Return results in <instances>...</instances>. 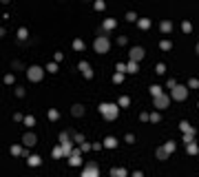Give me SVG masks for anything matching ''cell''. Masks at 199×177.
<instances>
[{
    "mask_svg": "<svg viewBox=\"0 0 199 177\" xmlns=\"http://www.w3.org/2000/svg\"><path fill=\"white\" fill-rule=\"evenodd\" d=\"M71 113H73V115H75V117H80V115H84V106H80V104H75V106L71 108Z\"/></svg>",
    "mask_w": 199,
    "mask_h": 177,
    "instance_id": "obj_13",
    "label": "cell"
},
{
    "mask_svg": "<svg viewBox=\"0 0 199 177\" xmlns=\"http://www.w3.org/2000/svg\"><path fill=\"white\" fill-rule=\"evenodd\" d=\"M100 111H102V115H104V119H109V122H113V119L117 117V106H115V104H111V102L102 104V106H100Z\"/></svg>",
    "mask_w": 199,
    "mask_h": 177,
    "instance_id": "obj_1",
    "label": "cell"
},
{
    "mask_svg": "<svg viewBox=\"0 0 199 177\" xmlns=\"http://www.w3.org/2000/svg\"><path fill=\"white\" fill-rule=\"evenodd\" d=\"M126 71L128 73H137V60H130L128 66H126Z\"/></svg>",
    "mask_w": 199,
    "mask_h": 177,
    "instance_id": "obj_15",
    "label": "cell"
},
{
    "mask_svg": "<svg viewBox=\"0 0 199 177\" xmlns=\"http://www.w3.org/2000/svg\"><path fill=\"white\" fill-rule=\"evenodd\" d=\"M153 104H155V108H159V111H164V108H168L170 104V100H168V95H155V100H153Z\"/></svg>",
    "mask_w": 199,
    "mask_h": 177,
    "instance_id": "obj_4",
    "label": "cell"
},
{
    "mask_svg": "<svg viewBox=\"0 0 199 177\" xmlns=\"http://www.w3.org/2000/svg\"><path fill=\"white\" fill-rule=\"evenodd\" d=\"M170 29H173V25H170V22H162V31H164V33H170Z\"/></svg>",
    "mask_w": 199,
    "mask_h": 177,
    "instance_id": "obj_16",
    "label": "cell"
},
{
    "mask_svg": "<svg viewBox=\"0 0 199 177\" xmlns=\"http://www.w3.org/2000/svg\"><path fill=\"white\" fill-rule=\"evenodd\" d=\"M73 49H75V51H82V49H84V42H82V40H75V42H73Z\"/></svg>",
    "mask_w": 199,
    "mask_h": 177,
    "instance_id": "obj_17",
    "label": "cell"
},
{
    "mask_svg": "<svg viewBox=\"0 0 199 177\" xmlns=\"http://www.w3.org/2000/svg\"><path fill=\"white\" fill-rule=\"evenodd\" d=\"M95 9L102 11V9H104V2H102V0H95Z\"/></svg>",
    "mask_w": 199,
    "mask_h": 177,
    "instance_id": "obj_28",
    "label": "cell"
},
{
    "mask_svg": "<svg viewBox=\"0 0 199 177\" xmlns=\"http://www.w3.org/2000/svg\"><path fill=\"white\" fill-rule=\"evenodd\" d=\"M27 36H29L27 29H20V31H18V38H20V40H27Z\"/></svg>",
    "mask_w": 199,
    "mask_h": 177,
    "instance_id": "obj_22",
    "label": "cell"
},
{
    "mask_svg": "<svg viewBox=\"0 0 199 177\" xmlns=\"http://www.w3.org/2000/svg\"><path fill=\"white\" fill-rule=\"evenodd\" d=\"M151 93H153V98H155V95L162 93V89H159V87H151Z\"/></svg>",
    "mask_w": 199,
    "mask_h": 177,
    "instance_id": "obj_25",
    "label": "cell"
},
{
    "mask_svg": "<svg viewBox=\"0 0 199 177\" xmlns=\"http://www.w3.org/2000/svg\"><path fill=\"white\" fill-rule=\"evenodd\" d=\"M80 71H82V73H84L86 78H91V75H93V71H91L89 62H80Z\"/></svg>",
    "mask_w": 199,
    "mask_h": 177,
    "instance_id": "obj_10",
    "label": "cell"
},
{
    "mask_svg": "<svg viewBox=\"0 0 199 177\" xmlns=\"http://www.w3.org/2000/svg\"><path fill=\"white\" fill-rule=\"evenodd\" d=\"M157 159H168V151H166V146H162V148H157Z\"/></svg>",
    "mask_w": 199,
    "mask_h": 177,
    "instance_id": "obj_11",
    "label": "cell"
},
{
    "mask_svg": "<svg viewBox=\"0 0 199 177\" xmlns=\"http://www.w3.org/2000/svg\"><path fill=\"white\" fill-rule=\"evenodd\" d=\"M22 142H25V146H33V144H36V135H33V133H25Z\"/></svg>",
    "mask_w": 199,
    "mask_h": 177,
    "instance_id": "obj_9",
    "label": "cell"
},
{
    "mask_svg": "<svg viewBox=\"0 0 199 177\" xmlns=\"http://www.w3.org/2000/svg\"><path fill=\"white\" fill-rule=\"evenodd\" d=\"M128 55H130V60H137V62H139L142 58H144V49H142V47H133Z\"/></svg>",
    "mask_w": 199,
    "mask_h": 177,
    "instance_id": "obj_6",
    "label": "cell"
},
{
    "mask_svg": "<svg viewBox=\"0 0 199 177\" xmlns=\"http://www.w3.org/2000/svg\"><path fill=\"white\" fill-rule=\"evenodd\" d=\"M95 175H100V168H98V166H95V164H93V162H91V164H89V166H86V168H84V177H95Z\"/></svg>",
    "mask_w": 199,
    "mask_h": 177,
    "instance_id": "obj_7",
    "label": "cell"
},
{
    "mask_svg": "<svg viewBox=\"0 0 199 177\" xmlns=\"http://www.w3.org/2000/svg\"><path fill=\"white\" fill-rule=\"evenodd\" d=\"M80 162H82V159H80V151H73L69 155V164H71V166H78Z\"/></svg>",
    "mask_w": 199,
    "mask_h": 177,
    "instance_id": "obj_8",
    "label": "cell"
},
{
    "mask_svg": "<svg viewBox=\"0 0 199 177\" xmlns=\"http://www.w3.org/2000/svg\"><path fill=\"white\" fill-rule=\"evenodd\" d=\"M126 20H128V22H133V20H137V16H135L133 11H128V13H126Z\"/></svg>",
    "mask_w": 199,
    "mask_h": 177,
    "instance_id": "obj_24",
    "label": "cell"
},
{
    "mask_svg": "<svg viewBox=\"0 0 199 177\" xmlns=\"http://www.w3.org/2000/svg\"><path fill=\"white\" fill-rule=\"evenodd\" d=\"M25 124H27V126H33V117H31V115L25 117Z\"/></svg>",
    "mask_w": 199,
    "mask_h": 177,
    "instance_id": "obj_31",
    "label": "cell"
},
{
    "mask_svg": "<svg viewBox=\"0 0 199 177\" xmlns=\"http://www.w3.org/2000/svg\"><path fill=\"white\" fill-rule=\"evenodd\" d=\"M16 95H18V98H22V95H25V89L18 87V89H16Z\"/></svg>",
    "mask_w": 199,
    "mask_h": 177,
    "instance_id": "obj_29",
    "label": "cell"
},
{
    "mask_svg": "<svg viewBox=\"0 0 199 177\" xmlns=\"http://www.w3.org/2000/svg\"><path fill=\"white\" fill-rule=\"evenodd\" d=\"M139 27H142V29H148V27H151V20H139Z\"/></svg>",
    "mask_w": 199,
    "mask_h": 177,
    "instance_id": "obj_23",
    "label": "cell"
},
{
    "mask_svg": "<svg viewBox=\"0 0 199 177\" xmlns=\"http://www.w3.org/2000/svg\"><path fill=\"white\" fill-rule=\"evenodd\" d=\"M109 47H111V40L106 38V36H98V40L93 42V49L98 51V53H106Z\"/></svg>",
    "mask_w": 199,
    "mask_h": 177,
    "instance_id": "obj_2",
    "label": "cell"
},
{
    "mask_svg": "<svg viewBox=\"0 0 199 177\" xmlns=\"http://www.w3.org/2000/svg\"><path fill=\"white\" fill-rule=\"evenodd\" d=\"M29 164H31V166H38V164H40V157H29Z\"/></svg>",
    "mask_w": 199,
    "mask_h": 177,
    "instance_id": "obj_26",
    "label": "cell"
},
{
    "mask_svg": "<svg viewBox=\"0 0 199 177\" xmlns=\"http://www.w3.org/2000/svg\"><path fill=\"white\" fill-rule=\"evenodd\" d=\"M197 55H199V44H197Z\"/></svg>",
    "mask_w": 199,
    "mask_h": 177,
    "instance_id": "obj_32",
    "label": "cell"
},
{
    "mask_svg": "<svg viewBox=\"0 0 199 177\" xmlns=\"http://www.w3.org/2000/svg\"><path fill=\"white\" fill-rule=\"evenodd\" d=\"M111 175H113V177H115V175H126V170H124V168H113Z\"/></svg>",
    "mask_w": 199,
    "mask_h": 177,
    "instance_id": "obj_18",
    "label": "cell"
},
{
    "mask_svg": "<svg viewBox=\"0 0 199 177\" xmlns=\"http://www.w3.org/2000/svg\"><path fill=\"white\" fill-rule=\"evenodd\" d=\"M181 29H184V33H190L192 27H190V22H184V25H181Z\"/></svg>",
    "mask_w": 199,
    "mask_h": 177,
    "instance_id": "obj_20",
    "label": "cell"
},
{
    "mask_svg": "<svg viewBox=\"0 0 199 177\" xmlns=\"http://www.w3.org/2000/svg\"><path fill=\"white\" fill-rule=\"evenodd\" d=\"M162 49H164V51L170 49V42H168V40H164V42H162Z\"/></svg>",
    "mask_w": 199,
    "mask_h": 177,
    "instance_id": "obj_30",
    "label": "cell"
},
{
    "mask_svg": "<svg viewBox=\"0 0 199 177\" xmlns=\"http://www.w3.org/2000/svg\"><path fill=\"white\" fill-rule=\"evenodd\" d=\"M113 27H115V20H111V18H109V20L104 22V29H113Z\"/></svg>",
    "mask_w": 199,
    "mask_h": 177,
    "instance_id": "obj_19",
    "label": "cell"
},
{
    "mask_svg": "<svg viewBox=\"0 0 199 177\" xmlns=\"http://www.w3.org/2000/svg\"><path fill=\"white\" fill-rule=\"evenodd\" d=\"M104 146H106V148H115V146H117V140H115V137H106V140H104Z\"/></svg>",
    "mask_w": 199,
    "mask_h": 177,
    "instance_id": "obj_14",
    "label": "cell"
},
{
    "mask_svg": "<svg viewBox=\"0 0 199 177\" xmlns=\"http://www.w3.org/2000/svg\"><path fill=\"white\" fill-rule=\"evenodd\" d=\"M188 153H192V155L197 153V144H195V142H190V144H188Z\"/></svg>",
    "mask_w": 199,
    "mask_h": 177,
    "instance_id": "obj_21",
    "label": "cell"
},
{
    "mask_svg": "<svg viewBox=\"0 0 199 177\" xmlns=\"http://www.w3.org/2000/svg\"><path fill=\"white\" fill-rule=\"evenodd\" d=\"M179 128L184 131V133H192V135H195V128H192L188 122H181V124H179Z\"/></svg>",
    "mask_w": 199,
    "mask_h": 177,
    "instance_id": "obj_12",
    "label": "cell"
},
{
    "mask_svg": "<svg viewBox=\"0 0 199 177\" xmlns=\"http://www.w3.org/2000/svg\"><path fill=\"white\" fill-rule=\"evenodd\" d=\"M27 78H29L31 82H40V80L44 78V69L42 66H29V69H27Z\"/></svg>",
    "mask_w": 199,
    "mask_h": 177,
    "instance_id": "obj_3",
    "label": "cell"
},
{
    "mask_svg": "<svg viewBox=\"0 0 199 177\" xmlns=\"http://www.w3.org/2000/svg\"><path fill=\"white\" fill-rule=\"evenodd\" d=\"M186 98H188V91H186V87H175L173 89V100H177V102H184Z\"/></svg>",
    "mask_w": 199,
    "mask_h": 177,
    "instance_id": "obj_5",
    "label": "cell"
},
{
    "mask_svg": "<svg viewBox=\"0 0 199 177\" xmlns=\"http://www.w3.org/2000/svg\"><path fill=\"white\" fill-rule=\"evenodd\" d=\"M166 151H168V153L175 151V144H173V142H166Z\"/></svg>",
    "mask_w": 199,
    "mask_h": 177,
    "instance_id": "obj_27",
    "label": "cell"
}]
</instances>
